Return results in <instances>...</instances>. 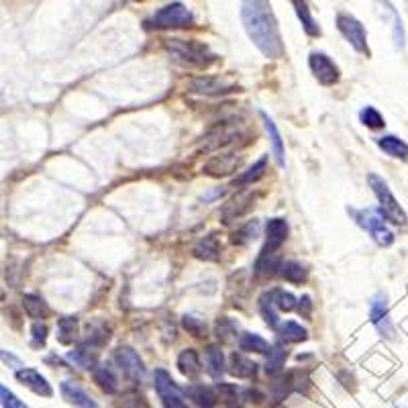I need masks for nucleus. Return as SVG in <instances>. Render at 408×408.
<instances>
[{"mask_svg": "<svg viewBox=\"0 0 408 408\" xmlns=\"http://www.w3.org/2000/svg\"><path fill=\"white\" fill-rule=\"evenodd\" d=\"M368 184L374 190L378 202H380V213L386 220H392L394 225H407V213L402 211V206L398 204L396 196L392 194L390 186L386 184V180L380 178L378 174H368Z\"/></svg>", "mask_w": 408, "mask_h": 408, "instance_id": "nucleus-4", "label": "nucleus"}, {"mask_svg": "<svg viewBox=\"0 0 408 408\" xmlns=\"http://www.w3.org/2000/svg\"><path fill=\"white\" fill-rule=\"evenodd\" d=\"M229 372L237 378H243V380H251L257 376V363L251 361L249 357H245L241 354H233L229 359Z\"/></svg>", "mask_w": 408, "mask_h": 408, "instance_id": "nucleus-19", "label": "nucleus"}, {"mask_svg": "<svg viewBox=\"0 0 408 408\" xmlns=\"http://www.w3.org/2000/svg\"><path fill=\"white\" fill-rule=\"evenodd\" d=\"M288 222L286 218H270L266 225V245L262 249L264 255H273L282 249V245L288 239Z\"/></svg>", "mask_w": 408, "mask_h": 408, "instance_id": "nucleus-10", "label": "nucleus"}, {"mask_svg": "<svg viewBox=\"0 0 408 408\" xmlns=\"http://www.w3.org/2000/svg\"><path fill=\"white\" fill-rule=\"evenodd\" d=\"M239 163H241V156L239 153H222V156H215L211 162L204 163L202 172L209 174V176H215V178L229 176V174H233L239 167Z\"/></svg>", "mask_w": 408, "mask_h": 408, "instance_id": "nucleus-13", "label": "nucleus"}, {"mask_svg": "<svg viewBox=\"0 0 408 408\" xmlns=\"http://www.w3.org/2000/svg\"><path fill=\"white\" fill-rule=\"evenodd\" d=\"M241 21L253 45L268 59H278L284 55L280 27L268 0H243Z\"/></svg>", "mask_w": 408, "mask_h": 408, "instance_id": "nucleus-1", "label": "nucleus"}, {"mask_svg": "<svg viewBox=\"0 0 408 408\" xmlns=\"http://www.w3.org/2000/svg\"><path fill=\"white\" fill-rule=\"evenodd\" d=\"M182 326H184L190 335H194V337H204V333H206L204 321L198 319V317H192V315L182 317Z\"/></svg>", "mask_w": 408, "mask_h": 408, "instance_id": "nucleus-40", "label": "nucleus"}, {"mask_svg": "<svg viewBox=\"0 0 408 408\" xmlns=\"http://www.w3.org/2000/svg\"><path fill=\"white\" fill-rule=\"evenodd\" d=\"M114 361H116V365L121 368V372L129 380L137 381V384L143 381V378H145V365H143V361L137 355L135 349H131V347H119L114 352Z\"/></svg>", "mask_w": 408, "mask_h": 408, "instance_id": "nucleus-9", "label": "nucleus"}, {"mask_svg": "<svg viewBox=\"0 0 408 408\" xmlns=\"http://www.w3.org/2000/svg\"><path fill=\"white\" fill-rule=\"evenodd\" d=\"M204 357H206V372H209V376L218 380L222 376V372H225V355L220 352V347L218 345H209Z\"/></svg>", "mask_w": 408, "mask_h": 408, "instance_id": "nucleus-28", "label": "nucleus"}, {"mask_svg": "<svg viewBox=\"0 0 408 408\" xmlns=\"http://www.w3.org/2000/svg\"><path fill=\"white\" fill-rule=\"evenodd\" d=\"M370 319L374 326L378 328L381 337L386 339H394L396 335V328L390 321V312H388V304H386V296H376V299L370 302Z\"/></svg>", "mask_w": 408, "mask_h": 408, "instance_id": "nucleus-11", "label": "nucleus"}, {"mask_svg": "<svg viewBox=\"0 0 408 408\" xmlns=\"http://www.w3.org/2000/svg\"><path fill=\"white\" fill-rule=\"evenodd\" d=\"M180 408H186V407H180Z\"/></svg>", "mask_w": 408, "mask_h": 408, "instance_id": "nucleus-46", "label": "nucleus"}, {"mask_svg": "<svg viewBox=\"0 0 408 408\" xmlns=\"http://www.w3.org/2000/svg\"><path fill=\"white\" fill-rule=\"evenodd\" d=\"M0 407L2 408H29L13 390L0 384Z\"/></svg>", "mask_w": 408, "mask_h": 408, "instance_id": "nucleus-39", "label": "nucleus"}, {"mask_svg": "<svg viewBox=\"0 0 408 408\" xmlns=\"http://www.w3.org/2000/svg\"><path fill=\"white\" fill-rule=\"evenodd\" d=\"M251 206H253V194H251V192L237 194V196H233V198L222 206V213H220V215H222V220H225V222H231L233 218L245 215Z\"/></svg>", "mask_w": 408, "mask_h": 408, "instance_id": "nucleus-16", "label": "nucleus"}, {"mask_svg": "<svg viewBox=\"0 0 408 408\" xmlns=\"http://www.w3.org/2000/svg\"><path fill=\"white\" fill-rule=\"evenodd\" d=\"M92 374H94V381L98 384V388L103 392H107V394H114L116 392L119 384H116V376L112 374L110 368H107V365H96L92 370Z\"/></svg>", "mask_w": 408, "mask_h": 408, "instance_id": "nucleus-31", "label": "nucleus"}, {"mask_svg": "<svg viewBox=\"0 0 408 408\" xmlns=\"http://www.w3.org/2000/svg\"><path fill=\"white\" fill-rule=\"evenodd\" d=\"M255 233H257V222H249L245 229H241L239 233L233 235V243H247Z\"/></svg>", "mask_w": 408, "mask_h": 408, "instance_id": "nucleus-43", "label": "nucleus"}, {"mask_svg": "<svg viewBox=\"0 0 408 408\" xmlns=\"http://www.w3.org/2000/svg\"><path fill=\"white\" fill-rule=\"evenodd\" d=\"M78 337V321L74 317H63L57 321V339L59 343L63 345H70L74 343Z\"/></svg>", "mask_w": 408, "mask_h": 408, "instance_id": "nucleus-32", "label": "nucleus"}, {"mask_svg": "<svg viewBox=\"0 0 408 408\" xmlns=\"http://www.w3.org/2000/svg\"><path fill=\"white\" fill-rule=\"evenodd\" d=\"M359 119H361V123L368 129H384V125H386L384 123V116L374 107H365V109L359 112Z\"/></svg>", "mask_w": 408, "mask_h": 408, "instance_id": "nucleus-38", "label": "nucleus"}, {"mask_svg": "<svg viewBox=\"0 0 408 408\" xmlns=\"http://www.w3.org/2000/svg\"><path fill=\"white\" fill-rule=\"evenodd\" d=\"M280 273H282V278H284L286 282H290V284H302V282H306V278H308V270H306L302 264H299V262H286V264H282Z\"/></svg>", "mask_w": 408, "mask_h": 408, "instance_id": "nucleus-36", "label": "nucleus"}, {"mask_svg": "<svg viewBox=\"0 0 408 408\" xmlns=\"http://www.w3.org/2000/svg\"><path fill=\"white\" fill-rule=\"evenodd\" d=\"M31 335H33V347H43L47 341V325L43 321H37L31 326Z\"/></svg>", "mask_w": 408, "mask_h": 408, "instance_id": "nucleus-42", "label": "nucleus"}, {"mask_svg": "<svg viewBox=\"0 0 408 408\" xmlns=\"http://www.w3.org/2000/svg\"><path fill=\"white\" fill-rule=\"evenodd\" d=\"M259 312L264 317V321L272 328H278V304H275V290H270V292H264L259 296Z\"/></svg>", "mask_w": 408, "mask_h": 408, "instance_id": "nucleus-26", "label": "nucleus"}, {"mask_svg": "<svg viewBox=\"0 0 408 408\" xmlns=\"http://www.w3.org/2000/svg\"><path fill=\"white\" fill-rule=\"evenodd\" d=\"M215 333H217L220 343H233L237 339V326H235V323L231 319H227V317H220L218 319L217 325H215Z\"/></svg>", "mask_w": 408, "mask_h": 408, "instance_id": "nucleus-37", "label": "nucleus"}, {"mask_svg": "<svg viewBox=\"0 0 408 408\" xmlns=\"http://www.w3.org/2000/svg\"><path fill=\"white\" fill-rule=\"evenodd\" d=\"M114 408H151L149 400L139 392V390H127L123 392L116 400H114Z\"/></svg>", "mask_w": 408, "mask_h": 408, "instance_id": "nucleus-34", "label": "nucleus"}, {"mask_svg": "<svg viewBox=\"0 0 408 408\" xmlns=\"http://www.w3.org/2000/svg\"><path fill=\"white\" fill-rule=\"evenodd\" d=\"M145 25L149 29H184L192 27L194 25V15L190 13V8L182 2H169L162 6L151 19L145 21Z\"/></svg>", "mask_w": 408, "mask_h": 408, "instance_id": "nucleus-3", "label": "nucleus"}, {"mask_svg": "<svg viewBox=\"0 0 408 408\" xmlns=\"http://www.w3.org/2000/svg\"><path fill=\"white\" fill-rule=\"evenodd\" d=\"M178 370L186 376V378H198L202 372V363L196 349H184L178 355Z\"/></svg>", "mask_w": 408, "mask_h": 408, "instance_id": "nucleus-22", "label": "nucleus"}, {"mask_svg": "<svg viewBox=\"0 0 408 408\" xmlns=\"http://www.w3.org/2000/svg\"><path fill=\"white\" fill-rule=\"evenodd\" d=\"M296 302H299V300L294 299V294L284 292V290H275V304H278V310L290 312V310L296 308Z\"/></svg>", "mask_w": 408, "mask_h": 408, "instance_id": "nucleus-41", "label": "nucleus"}, {"mask_svg": "<svg viewBox=\"0 0 408 408\" xmlns=\"http://www.w3.org/2000/svg\"><path fill=\"white\" fill-rule=\"evenodd\" d=\"M286 357H288V352L282 345H273L270 354H268V359H266V374L268 376H278L284 370Z\"/></svg>", "mask_w": 408, "mask_h": 408, "instance_id": "nucleus-33", "label": "nucleus"}, {"mask_svg": "<svg viewBox=\"0 0 408 408\" xmlns=\"http://www.w3.org/2000/svg\"><path fill=\"white\" fill-rule=\"evenodd\" d=\"M0 359H2V361H6V363L10 361V363H15V365H19V363H21L17 357H13V355H6L4 352H0Z\"/></svg>", "mask_w": 408, "mask_h": 408, "instance_id": "nucleus-45", "label": "nucleus"}, {"mask_svg": "<svg viewBox=\"0 0 408 408\" xmlns=\"http://www.w3.org/2000/svg\"><path fill=\"white\" fill-rule=\"evenodd\" d=\"M266 167H268V158H262V160H257V162L253 163L247 172H243L237 180H235V184L233 186H249V184H255L257 180H262L264 178V174H266Z\"/></svg>", "mask_w": 408, "mask_h": 408, "instance_id": "nucleus-29", "label": "nucleus"}, {"mask_svg": "<svg viewBox=\"0 0 408 408\" xmlns=\"http://www.w3.org/2000/svg\"><path fill=\"white\" fill-rule=\"evenodd\" d=\"M310 310H312L310 296H302V299L299 300V312L304 317V319H308V317H310Z\"/></svg>", "mask_w": 408, "mask_h": 408, "instance_id": "nucleus-44", "label": "nucleus"}, {"mask_svg": "<svg viewBox=\"0 0 408 408\" xmlns=\"http://www.w3.org/2000/svg\"><path fill=\"white\" fill-rule=\"evenodd\" d=\"M278 333L288 343H300V341H306V337H308V331L294 321H286L284 325L278 326Z\"/></svg>", "mask_w": 408, "mask_h": 408, "instance_id": "nucleus-35", "label": "nucleus"}, {"mask_svg": "<svg viewBox=\"0 0 408 408\" xmlns=\"http://www.w3.org/2000/svg\"><path fill=\"white\" fill-rule=\"evenodd\" d=\"M262 121H264V125H266V131H268L270 141H272L273 158H275L278 165H284V163H286V160H284V141H282V135H280V131H278V127H275V123H273L270 114L262 112Z\"/></svg>", "mask_w": 408, "mask_h": 408, "instance_id": "nucleus-23", "label": "nucleus"}, {"mask_svg": "<svg viewBox=\"0 0 408 408\" xmlns=\"http://www.w3.org/2000/svg\"><path fill=\"white\" fill-rule=\"evenodd\" d=\"M23 308H25V312H27L29 317L35 319V321H43L50 315L47 302L41 296H37V294H25L23 296Z\"/></svg>", "mask_w": 408, "mask_h": 408, "instance_id": "nucleus-27", "label": "nucleus"}, {"mask_svg": "<svg viewBox=\"0 0 408 408\" xmlns=\"http://www.w3.org/2000/svg\"><path fill=\"white\" fill-rule=\"evenodd\" d=\"M292 4H294V8H296V15H299L300 23H302V27L306 31V35H310V37L321 35V29L315 23L312 15H310V10H308L306 0H292Z\"/></svg>", "mask_w": 408, "mask_h": 408, "instance_id": "nucleus-30", "label": "nucleus"}, {"mask_svg": "<svg viewBox=\"0 0 408 408\" xmlns=\"http://www.w3.org/2000/svg\"><path fill=\"white\" fill-rule=\"evenodd\" d=\"M352 215L357 220V225L361 229H365L374 241L381 247H388V245L394 243V233L388 229L386 220H384V215L380 211H372V209H365V211H352Z\"/></svg>", "mask_w": 408, "mask_h": 408, "instance_id": "nucleus-5", "label": "nucleus"}, {"mask_svg": "<svg viewBox=\"0 0 408 408\" xmlns=\"http://www.w3.org/2000/svg\"><path fill=\"white\" fill-rule=\"evenodd\" d=\"M220 241H218V237L215 233H211V235H206V237H202L196 247H194V257H198V259H204V262H218L220 259Z\"/></svg>", "mask_w": 408, "mask_h": 408, "instance_id": "nucleus-18", "label": "nucleus"}, {"mask_svg": "<svg viewBox=\"0 0 408 408\" xmlns=\"http://www.w3.org/2000/svg\"><path fill=\"white\" fill-rule=\"evenodd\" d=\"M192 90L194 92H200V94H206V96H220V94L239 90V86H235L231 82L220 80V78L204 76V78H198V80L192 82Z\"/></svg>", "mask_w": 408, "mask_h": 408, "instance_id": "nucleus-14", "label": "nucleus"}, {"mask_svg": "<svg viewBox=\"0 0 408 408\" xmlns=\"http://www.w3.org/2000/svg\"><path fill=\"white\" fill-rule=\"evenodd\" d=\"M184 394L200 408H213L218 402L217 392L209 386H202V384L200 386H188Z\"/></svg>", "mask_w": 408, "mask_h": 408, "instance_id": "nucleus-21", "label": "nucleus"}, {"mask_svg": "<svg viewBox=\"0 0 408 408\" xmlns=\"http://www.w3.org/2000/svg\"><path fill=\"white\" fill-rule=\"evenodd\" d=\"M239 349L247 352V354H270V343L255 333H243L239 337Z\"/></svg>", "mask_w": 408, "mask_h": 408, "instance_id": "nucleus-25", "label": "nucleus"}, {"mask_svg": "<svg viewBox=\"0 0 408 408\" xmlns=\"http://www.w3.org/2000/svg\"><path fill=\"white\" fill-rule=\"evenodd\" d=\"M337 29L341 31V35L352 43L357 54L370 55V47H368V33L363 25L355 19L349 13H339L337 15Z\"/></svg>", "mask_w": 408, "mask_h": 408, "instance_id": "nucleus-6", "label": "nucleus"}, {"mask_svg": "<svg viewBox=\"0 0 408 408\" xmlns=\"http://www.w3.org/2000/svg\"><path fill=\"white\" fill-rule=\"evenodd\" d=\"M378 147H380L384 153H388L390 158H396V160H405L408 162V145L394 135H381L376 139Z\"/></svg>", "mask_w": 408, "mask_h": 408, "instance_id": "nucleus-20", "label": "nucleus"}, {"mask_svg": "<svg viewBox=\"0 0 408 408\" xmlns=\"http://www.w3.org/2000/svg\"><path fill=\"white\" fill-rule=\"evenodd\" d=\"M156 390L160 394V400L165 408H180L184 405V390L178 388V384L172 380V376L165 370H156Z\"/></svg>", "mask_w": 408, "mask_h": 408, "instance_id": "nucleus-7", "label": "nucleus"}, {"mask_svg": "<svg viewBox=\"0 0 408 408\" xmlns=\"http://www.w3.org/2000/svg\"><path fill=\"white\" fill-rule=\"evenodd\" d=\"M163 50L172 55L176 61L184 63V66H194V68H206L211 66L217 55L209 50V45L200 43V41H184V39H165L163 41Z\"/></svg>", "mask_w": 408, "mask_h": 408, "instance_id": "nucleus-2", "label": "nucleus"}, {"mask_svg": "<svg viewBox=\"0 0 408 408\" xmlns=\"http://www.w3.org/2000/svg\"><path fill=\"white\" fill-rule=\"evenodd\" d=\"M96 357H98V345L92 341H84L80 347L68 354V361L80 365L84 370H94L96 368Z\"/></svg>", "mask_w": 408, "mask_h": 408, "instance_id": "nucleus-15", "label": "nucleus"}, {"mask_svg": "<svg viewBox=\"0 0 408 408\" xmlns=\"http://www.w3.org/2000/svg\"><path fill=\"white\" fill-rule=\"evenodd\" d=\"M215 392H217V398L225 407L241 408V405H243V396H241V392L235 384L220 381V384H217Z\"/></svg>", "mask_w": 408, "mask_h": 408, "instance_id": "nucleus-24", "label": "nucleus"}, {"mask_svg": "<svg viewBox=\"0 0 408 408\" xmlns=\"http://www.w3.org/2000/svg\"><path fill=\"white\" fill-rule=\"evenodd\" d=\"M15 376H17V380L21 381L23 386H27L31 392H35V394H39V396H45V398L54 396L52 384L47 381L45 376H41V372H37V370H33V368H21Z\"/></svg>", "mask_w": 408, "mask_h": 408, "instance_id": "nucleus-12", "label": "nucleus"}, {"mask_svg": "<svg viewBox=\"0 0 408 408\" xmlns=\"http://www.w3.org/2000/svg\"><path fill=\"white\" fill-rule=\"evenodd\" d=\"M61 396L76 408H100L88 396V392L74 381H63L61 384Z\"/></svg>", "mask_w": 408, "mask_h": 408, "instance_id": "nucleus-17", "label": "nucleus"}, {"mask_svg": "<svg viewBox=\"0 0 408 408\" xmlns=\"http://www.w3.org/2000/svg\"><path fill=\"white\" fill-rule=\"evenodd\" d=\"M308 66L315 74V78L321 82L323 86H335L341 74H339V68L335 66V61L323 52H312L308 57Z\"/></svg>", "mask_w": 408, "mask_h": 408, "instance_id": "nucleus-8", "label": "nucleus"}]
</instances>
